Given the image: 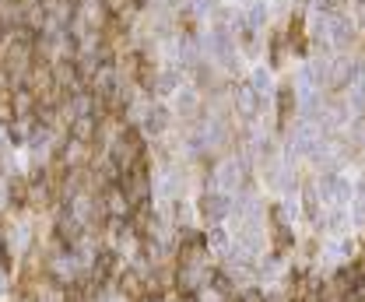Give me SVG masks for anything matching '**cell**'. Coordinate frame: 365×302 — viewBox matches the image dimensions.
<instances>
[{"mask_svg": "<svg viewBox=\"0 0 365 302\" xmlns=\"http://www.w3.org/2000/svg\"><path fill=\"white\" fill-rule=\"evenodd\" d=\"M112 289H116L127 302L144 299V274H141L137 267H123V271L112 278Z\"/></svg>", "mask_w": 365, "mask_h": 302, "instance_id": "obj_1", "label": "cell"}, {"mask_svg": "<svg viewBox=\"0 0 365 302\" xmlns=\"http://www.w3.org/2000/svg\"><path fill=\"white\" fill-rule=\"evenodd\" d=\"M67 137L78 141V144H91V148H95V141H98V120H95L91 112L67 120Z\"/></svg>", "mask_w": 365, "mask_h": 302, "instance_id": "obj_2", "label": "cell"}, {"mask_svg": "<svg viewBox=\"0 0 365 302\" xmlns=\"http://www.w3.org/2000/svg\"><path fill=\"white\" fill-rule=\"evenodd\" d=\"M7 207L18 214V211H28V176L25 173H14L7 176Z\"/></svg>", "mask_w": 365, "mask_h": 302, "instance_id": "obj_3", "label": "cell"}, {"mask_svg": "<svg viewBox=\"0 0 365 302\" xmlns=\"http://www.w3.org/2000/svg\"><path fill=\"white\" fill-rule=\"evenodd\" d=\"M102 207H105V214H109V218H130V211H134L130 201H127V194H123L116 183L102 190Z\"/></svg>", "mask_w": 365, "mask_h": 302, "instance_id": "obj_4", "label": "cell"}, {"mask_svg": "<svg viewBox=\"0 0 365 302\" xmlns=\"http://www.w3.org/2000/svg\"><path fill=\"white\" fill-rule=\"evenodd\" d=\"M225 211H228V207H225V197H221V194H211V190H204V194H200V201H197V214H200L204 221H214V225H218V221L225 218Z\"/></svg>", "mask_w": 365, "mask_h": 302, "instance_id": "obj_5", "label": "cell"}, {"mask_svg": "<svg viewBox=\"0 0 365 302\" xmlns=\"http://www.w3.org/2000/svg\"><path fill=\"white\" fill-rule=\"evenodd\" d=\"M137 127H141V134H144V137H148V134H155V137H158V134L169 127V112H166V105H151V109L144 112V123H137Z\"/></svg>", "mask_w": 365, "mask_h": 302, "instance_id": "obj_6", "label": "cell"}, {"mask_svg": "<svg viewBox=\"0 0 365 302\" xmlns=\"http://www.w3.org/2000/svg\"><path fill=\"white\" fill-rule=\"evenodd\" d=\"M291 116H295V88H291V85H281V88H277V123L288 127Z\"/></svg>", "mask_w": 365, "mask_h": 302, "instance_id": "obj_7", "label": "cell"}, {"mask_svg": "<svg viewBox=\"0 0 365 302\" xmlns=\"http://www.w3.org/2000/svg\"><path fill=\"white\" fill-rule=\"evenodd\" d=\"M14 120H18V112H14V88L0 85V127L7 130Z\"/></svg>", "mask_w": 365, "mask_h": 302, "instance_id": "obj_8", "label": "cell"}, {"mask_svg": "<svg viewBox=\"0 0 365 302\" xmlns=\"http://www.w3.org/2000/svg\"><path fill=\"white\" fill-rule=\"evenodd\" d=\"M271 243H274V257H284L291 246H295V239H291V228L288 225H277L271 232Z\"/></svg>", "mask_w": 365, "mask_h": 302, "instance_id": "obj_9", "label": "cell"}, {"mask_svg": "<svg viewBox=\"0 0 365 302\" xmlns=\"http://www.w3.org/2000/svg\"><path fill=\"white\" fill-rule=\"evenodd\" d=\"M271 64L274 67L284 64V35H281V32H274L271 35Z\"/></svg>", "mask_w": 365, "mask_h": 302, "instance_id": "obj_10", "label": "cell"}, {"mask_svg": "<svg viewBox=\"0 0 365 302\" xmlns=\"http://www.w3.org/2000/svg\"><path fill=\"white\" fill-rule=\"evenodd\" d=\"M239 302H267V292L264 289H257V285H246V289H239Z\"/></svg>", "mask_w": 365, "mask_h": 302, "instance_id": "obj_11", "label": "cell"}, {"mask_svg": "<svg viewBox=\"0 0 365 302\" xmlns=\"http://www.w3.org/2000/svg\"><path fill=\"white\" fill-rule=\"evenodd\" d=\"M0 225H4V214H0Z\"/></svg>", "mask_w": 365, "mask_h": 302, "instance_id": "obj_12", "label": "cell"}]
</instances>
